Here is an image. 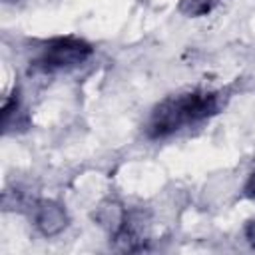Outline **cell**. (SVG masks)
<instances>
[{
  "instance_id": "cell-1",
  "label": "cell",
  "mask_w": 255,
  "mask_h": 255,
  "mask_svg": "<svg viewBox=\"0 0 255 255\" xmlns=\"http://www.w3.org/2000/svg\"><path fill=\"white\" fill-rule=\"evenodd\" d=\"M217 98L213 94H187L163 102L151 120V135H165L179 129L185 124L197 122L209 114H215Z\"/></svg>"
},
{
  "instance_id": "cell-2",
  "label": "cell",
  "mask_w": 255,
  "mask_h": 255,
  "mask_svg": "<svg viewBox=\"0 0 255 255\" xmlns=\"http://www.w3.org/2000/svg\"><path fill=\"white\" fill-rule=\"evenodd\" d=\"M88 46L80 44V42H72V40H62L58 42V46H52L46 54V66H66V64H74L78 60H82L84 54H88Z\"/></svg>"
},
{
  "instance_id": "cell-3",
  "label": "cell",
  "mask_w": 255,
  "mask_h": 255,
  "mask_svg": "<svg viewBox=\"0 0 255 255\" xmlns=\"http://www.w3.org/2000/svg\"><path fill=\"white\" fill-rule=\"evenodd\" d=\"M251 183H253V189H255V177H253V181H251ZM253 193H255V191H253Z\"/></svg>"
}]
</instances>
